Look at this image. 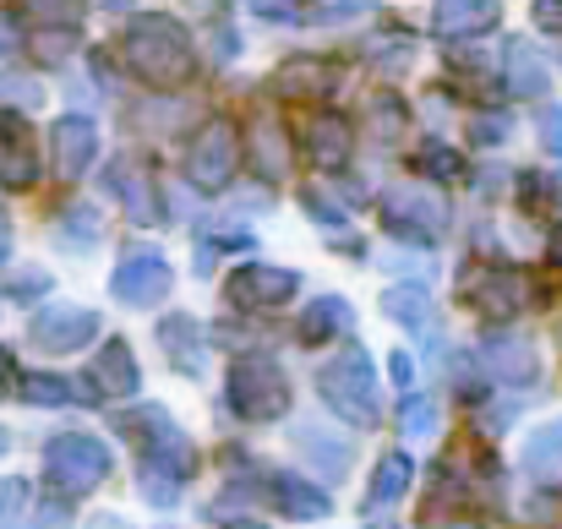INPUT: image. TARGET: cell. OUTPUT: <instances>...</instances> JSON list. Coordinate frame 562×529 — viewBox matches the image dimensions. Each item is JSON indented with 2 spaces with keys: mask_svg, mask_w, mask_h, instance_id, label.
<instances>
[{
  "mask_svg": "<svg viewBox=\"0 0 562 529\" xmlns=\"http://www.w3.org/2000/svg\"><path fill=\"white\" fill-rule=\"evenodd\" d=\"M420 170H426L431 180H453V176H464L459 154H453V148H437V143H431V148H420Z\"/></svg>",
  "mask_w": 562,
  "mask_h": 529,
  "instance_id": "obj_35",
  "label": "cell"
},
{
  "mask_svg": "<svg viewBox=\"0 0 562 529\" xmlns=\"http://www.w3.org/2000/svg\"><path fill=\"white\" fill-rule=\"evenodd\" d=\"M268 503H273L284 519H295V525H317V519L334 514V497L317 492V481H301V475H290V470H273V475H268Z\"/></svg>",
  "mask_w": 562,
  "mask_h": 529,
  "instance_id": "obj_14",
  "label": "cell"
},
{
  "mask_svg": "<svg viewBox=\"0 0 562 529\" xmlns=\"http://www.w3.org/2000/svg\"><path fill=\"white\" fill-rule=\"evenodd\" d=\"M5 448H11V437H5V431H0V453H5Z\"/></svg>",
  "mask_w": 562,
  "mask_h": 529,
  "instance_id": "obj_52",
  "label": "cell"
},
{
  "mask_svg": "<svg viewBox=\"0 0 562 529\" xmlns=\"http://www.w3.org/2000/svg\"><path fill=\"white\" fill-rule=\"evenodd\" d=\"M503 137H508V115H475V121H470V143L497 148Z\"/></svg>",
  "mask_w": 562,
  "mask_h": 529,
  "instance_id": "obj_38",
  "label": "cell"
},
{
  "mask_svg": "<svg viewBox=\"0 0 562 529\" xmlns=\"http://www.w3.org/2000/svg\"><path fill=\"white\" fill-rule=\"evenodd\" d=\"M99 207L93 202H71L66 213H55V240L66 246V251H93L99 246Z\"/></svg>",
  "mask_w": 562,
  "mask_h": 529,
  "instance_id": "obj_26",
  "label": "cell"
},
{
  "mask_svg": "<svg viewBox=\"0 0 562 529\" xmlns=\"http://www.w3.org/2000/svg\"><path fill=\"white\" fill-rule=\"evenodd\" d=\"M536 22L547 33H562V0H536Z\"/></svg>",
  "mask_w": 562,
  "mask_h": 529,
  "instance_id": "obj_43",
  "label": "cell"
},
{
  "mask_svg": "<svg viewBox=\"0 0 562 529\" xmlns=\"http://www.w3.org/2000/svg\"><path fill=\"white\" fill-rule=\"evenodd\" d=\"M27 339H33V350L44 354H77L99 339V317L88 306H44L27 323Z\"/></svg>",
  "mask_w": 562,
  "mask_h": 529,
  "instance_id": "obj_10",
  "label": "cell"
},
{
  "mask_svg": "<svg viewBox=\"0 0 562 529\" xmlns=\"http://www.w3.org/2000/svg\"><path fill=\"white\" fill-rule=\"evenodd\" d=\"M317 393H323V404H328L339 420H350V426H376V420H382L376 365L367 360V350L334 354V360L317 371Z\"/></svg>",
  "mask_w": 562,
  "mask_h": 529,
  "instance_id": "obj_2",
  "label": "cell"
},
{
  "mask_svg": "<svg viewBox=\"0 0 562 529\" xmlns=\"http://www.w3.org/2000/svg\"><path fill=\"white\" fill-rule=\"evenodd\" d=\"M382 218L393 235H409V240H437L448 229V202L431 191V185H393L382 196Z\"/></svg>",
  "mask_w": 562,
  "mask_h": 529,
  "instance_id": "obj_7",
  "label": "cell"
},
{
  "mask_svg": "<svg viewBox=\"0 0 562 529\" xmlns=\"http://www.w3.org/2000/svg\"><path fill=\"white\" fill-rule=\"evenodd\" d=\"M339 334H350V301H339V295L312 301V306H306V317H301V328H295V339H301V345H312V350H323V345H328V339H339Z\"/></svg>",
  "mask_w": 562,
  "mask_h": 529,
  "instance_id": "obj_23",
  "label": "cell"
},
{
  "mask_svg": "<svg viewBox=\"0 0 562 529\" xmlns=\"http://www.w3.org/2000/svg\"><path fill=\"white\" fill-rule=\"evenodd\" d=\"M306 154H312L317 170H345L350 154H356V126H350L345 115H334V110L312 115V126H306Z\"/></svg>",
  "mask_w": 562,
  "mask_h": 529,
  "instance_id": "obj_17",
  "label": "cell"
},
{
  "mask_svg": "<svg viewBox=\"0 0 562 529\" xmlns=\"http://www.w3.org/2000/svg\"><path fill=\"white\" fill-rule=\"evenodd\" d=\"M235 165H240V132H235V121H224V115L202 121L187 148L191 185H196V191H224L229 176H235Z\"/></svg>",
  "mask_w": 562,
  "mask_h": 529,
  "instance_id": "obj_6",
  "label": "cell"
},
{
  "mask_svg": "<svg viewBox=\"0 0 562 529\" xmlns=\"http://www.w3.org/2000/svg\"><path fill=\"white\" fill-rule=\"evenodd\" d=\"M159 345L170 354V365L176 371H202V360H207V334H202V323L196 317H165L159 323Z\"/></svg>",
  "mask_w": 562,
  "mask_h": 529,
  "instance_id": "obj_21",
  "label": "cell"
},
{
  "mask_svg": "<svg viewBox=\"0 0 562 529\" xmlns=\"http://www.w3.org/2000/svg\"><path fill=\"white\" fill-rule=\"evenodd\" d=\"M536 132H541V148L562 159V110H558V104H541V115H536Z\"/></svg>",
  "mask_w": 562,
  "mask_h": 529,
  "instance_id": "obj_37",
  "label": "cell"
},
{
  "mask_svg": "<svg viewBox=\"0 0 562 529\" xmlns=\"http://www.w3.org/2000/svg\"><path fill=\"white\" fill-rule=\"evenodd\" d=\"M558 345H562V328H558Z\"/></svg>",
  "mask_w": 562,
  "mask_h": 529,
  "instance_id": "obj_54",
  "label": "cell"
},
{
  "mask_svg": "<svg viewBox=\"0 0 562 529\" xmlns=\"http://www.w3.org/2000/svg\"><path fill=\"white\" fill-rule=\"evenodd\" d=\"M409 60H415V44H409L404 33H393V38L376 44V66H382V71H404Z\"/></svg>",
  "mask_w": 562,
  "mask_h": 529,
  "instance_id": "obj_36",
  "label": "cell"
},
{
  "mask_svg": "<svg viewBox=\"0 0 562 529\" xmlns=\"http://www.w3.org/2000/svg\"><path fill=\"white\" fill-rule=\"evenodd\" d=\"M224 398L240 420H279L290 409V376L273 354H240L224 376Z\"/></svg>",
  "mask_w": 562,
  "mask_h": 529,
  "instance_id": "obj_3",
  "label": "cell"
},
{
  "mask_svg": "<svg viewBox=\"0 0 562 529\" xmlns=\"http://www.w3.org/2000/svg\"><path fill=\"white\" fill-rule=\"evenodd\" d=\"M251 170H257V180H284L290 176V143H284V126L268 121V115L251 126Z\"/></svg>",
  "mask_w": 562,
  "mask_h": 529,
  "instance_id": "obj_24",
  "label": "cell"
},
{
  "mask_svg": "<svg viewBox=\"0 0 562 529\" xmlns=\"http://www.w3.org/2000/svg\"><path fill=\"white\" fill-rule=\"evenodd\" d=\"M121 55H126V66L148 82V88H187L191 77H196V49H191L187 27L176 22V16H165V11H143V16H132V27H126V38H121Z\"/></svg>",
  "mask_w": 562,
  "mask_h": 529,
  "instance_id": "obj_1",
  "label": "cell"
},
{
  "mask_svg": "<svg viewBox=\"0 0 562 529\" xmlns=\"http://www.w3.org/2000/svg\"><path fill=\"white\" fill-rule=\"evenodd\" d=\"M464 306H475L481 317H519L530 306V284L514 268H470L464 273Z\"/></svg>",
  "mask_w": 562,
  "mask_h": 529,
  "instance_id": "obj_11",
  "label": "cell"
},
{
  "mask_svg": "<svg viewBox=\"0 0 562 529\" xmlns=\"http://www.w3.org/2000/svg\"><path fill=\"white\" fill-rule=\"evenodd\" d=\"M372 529H387V525H372Z\"/></svg>",
  "mask_w": 562,
  "mask_h": 529,
  "instance_id": "obj_55",
  "label": "cell"
},
{
  "mask_svg": "<svg viewBox=\"0 0 562 529\" xmlns=\"http://www.w3.org/2000/svg\"><path fill=\"white\" fill-rule=\"evenodd\" d=\"M71 398H77V387L55 371H27L22 376V404H33V409H66Z\"/></svg>",
  "mask_w": 562,
  "mask_h": 529,
  "instance_id": "obj_30",
  "label": "cell"
},
{
  "mask_svg": "<svg viewBox=\"0 0 562 529\" xmlns=\"http://www.w3.org/2000/svg\"><path fill=\"white\" fill-rule=\"evenodd\" d=\"M503 60H508V93L514 99H547L552 71H547V60H541V49L530 38H514Z\"/></svg>",
  "mask_w": 562,
  "mask_h": 529,
  "instance_id": "obj_20",
  "label": "cell"
},
{
  "mask_svg": "<svg viewBox=\"0 0 562 529\" xmlns=\"http://www.w3.org/2000/svg\"><path fill=\"white\" fill-rule=\"evenodd\" d=\"M104 5H110V11H126V5H132V0H104Z\"/></svg>",
  "mask_w": 562,
  "mask_h": 529,
  "instance_id": "obj_51",
  "label": "cell"
},
{
  "mask_svg": "<svg viewBox=\"0 0 562 529\" xmlns=\"http://www.w3.org/2000/svg\"><path fill=\"white\" fill-rule=\"evenodd\" d=\"M49 148H55V176L82 180L88 165L99 159V126L88 115H60L55 132H49Z\"/></svg>",
  "mask_w": 562,
  "mask_h": 529,
  "instance_id": "obj_12",
  "label": "cell"
},
{
  "mask_svg": "<svg viewBox=\"0 0 562 529\" xmlns=\"http://www.w3.org/2000/svg\"><path fill=\"white\" fill-rule=\"evenodd\" d=\"M437 426H442L437 398H431V393H404V404H398V431H404V442H431Z\"/></svg>",
  "mask_w": 562,
  "mask_h": 529,
  "instance_id": "obj_29",
  "label": "cell"
},
{
  "mask_svg": "<svg viewBox=\"0 0 562 529\" xmlns=\"http://www.w3.org/2000/svg\"><path fill=\"white\" fill-rule=\"evenodd\" d=\"M110 191L121 196V207H126L132 218H159V207H154V185H148V176H137L132 159H121V165L110 170Z\"/></svg>",
  "mask_w": 562,
  "mask_h": 529,
  "instance_id": "obj_28",
  "label": "cell"
},
{
  "mask_svg": "<svg viewBox=\"0 0 562 529\" xmlns=\"http://www.w3.org/2000/svg\"><path fill=\"white\" fill-rule=\"evenodd\" d=\"M295 290H301V273H295V268L246 262V268H229L224 301H229V306H240V312H273V306H284Z\"/></svg>",
  "mask_w": 562,
  "mask_h": 529,
  "instance_id": "obj_9",
  "label": "cell"
},
{
  "mask_svg": "<svg viewBox=\"0 0 562 529\" xmlns=\"http://www.w3.org/2000/svg\"><path fill=\"white\" fill-rule=\"evenodd\" d=\"M301 442H306V453H312V459H317V453L328 459V475H339V470L350 464V459H345V442H334V437H323L317 426H301Z\"/></svg>",
  "mask_w": 562,
  "mask_h": 529,
  "instance_id": "obj_33",
  "label": "cell"
},
{
  "mask_svg": "<svg viewBox=\"0 0 562 529\" xmlns=\"http://www.w3.org/2000/svg\"><path fill=\"white\" fill-rule=\"evenodd\" d=\"M558 202H562V176H558Z\"/></svg>",
  "mask_w": 562,
  "mask_h": 529,
  "instance_id": "obj_53",
  "label": "cell"
},
{
  "mask_svg": "<svg viewBox=\"0 0 562 529\" xmlns=\"http://www.w3.org/2000/svg\"><path fill=\"white\" fill-rule=\"evenodd\" d=\"M11 38H16V33H11V22H5V16H0V55H5V49H11Z\"/></svg>",
  "mask_w": 562,
  "mask_h": 529,
  "instance_id": "obj_46",
  "label": "cell"
},
{
  "mask_svg": "<svg viewBox=\"0 0 562 529\" xmlns=\"http://www.w3.org/2000/svg\"><path fill=\"white\" fill-rule=\"evenodd\" d=\"M382 317L387 323H398V328H409V334H426L431 328V295L420 290V284H393V290H382Z\"/></svg>",
  "mask_w": 562,
  "mask_h": 529,
  "instance_id": "obj_25",
  "label": "cell"
},
{
  "mask_svg": "<svg viewBox=\"0 0 562 529\" xmlns=\"http://www.w3.org/2000/svg\"><path fill=\"white\" fill-rule=\"evenodd\" d=\"M339 88V66L317 60V55H295L273 71V93L279 99H295V104H312V99H328Z\"/></svg>",
  "mask_w": 562,
  "mask_h": 529,
  "instance_id": "obj_15",
  "label": "cell"
},
{
  "mask_svg": "<svg viewBox=\"0 0 562 529\" xmlns=\"http://www.w3.org/2000/svg\"><path fill=\"white\" fill-rule=\"evenodd\" d=\"M22 5H27V16H38V22H49V27H71L88 0H22Z\"/></svg>",
  "mask_w": 562,
  "mask_h": 529,
  "instance_id": "obj_32",
  "label": "cell"
},
{
  "mask_svg": "<svg viewBox=\"0 0 562 529\" xmlns=\"http://www.w3.org/2000/svg\"><path fill=\"white\" fill-rule=\"evenodd\" d=\"M481 365L486 376L508 382V387H530L541 376V360H536V345L519 339V334H486L481 339Z\"/></svg>",
  "mask_w": 562,
  "mask_h": 529,
  "instance_id": "obj_13",
  "label": "cell"
},
{
  "mask_svg": "<svg viewBox=\"0 0 562 529\" xmlns=\"http://www.w3.org/2000/svg\"><path fill=\"white\" fill-rule=\"evenodd\" d=\"M229 529H262L257 519H229Z\"/></svg>",
  "mask_w": 562,
  "mask_h": 529,
  "instance_id": "obj_50",
  "label": "cell"
},
{
  "mask_svg": "<svg viewBox=\"0 0 562 529\" xmlns=\"http://www.w3.org/2000/svg\"><path fill=\"white\" fill-rule=\"evenodd\" d=\"M93 393H104V398H132L137 387H143V371H137V360H132V345L126 339H104L99 354H93Z\"/></svg>",
  "mask_w": 562,
  "mask_h": 529,
  "instance_id": "obj_18",
  "label": "cell"
},
{
  "mask_svg": "<svg viewBox=\"0 0 562 529\" xmlns=\"http://www.w3.org/2000/svg\"><path fill=\"white\" fill-rule=\"evenodd\" d=\"M306 213H312L317 224H334V229H345V213H339V207H334L323 191H306Z\"/></svg>",
  "mask_w": 562,
  "mask_h": 529,
  "instance_id": "obj_40",
  "label": "cell"
},
{
  "mask_svg": "<svg viewBox=\"0 0 562 529\" xmlns=\"http://www.w3.org/2000/svg\"><path fill=\"white\" fill-rule=\"evenodd\" d=\"M176 492H181V475H165V470H143V497L154 508H176Z\"/></svg>",
  "mask_w": 562,
  "mask_h": 529,
  "instance_id": "obj_34",
  "label": "cell"
},
{
  "mask_svg": "<svg viewBox=\"0 0 562 529\" xmlns=\"http://www.w3.org/2000/svg\"><path fill=\"white\" fill-rule=\"evenodd\" d=\"M497 16H503L497 0H437V11H431L442 38H475V33L497 27Z\"/></svg>",
  "mask_w": 562,
  "mask_h": 529,
  "instance_id": "obj_19",
  "label": "cell"
},
{
  "mask_svg": "<svg viewBox=\"0 0 562 529\" xmlns=\"http://www.w3.org/2000/svg\"><path fill=\"white\" fill-rule=\"evenodd\" d=\"M33 49H38V60H66V55H71V27H60V33H38Z\"/></svg>",
  "mask_w": 562,
  "mask_h": 529,
  "instance_id": "obj_39",
  "label": "cell"
},
{
  "mask_svg": "<svg viewBox=\"0 0 562 529\" xmlns=\"http://www.w3.org/2000/svg\"><path fill=\"white\" fill-rule=\"evenodd\" d=\"M110 290H115L121 306H137L143 312V306H159L176 290V268L159 251H126L121 268L110 273Z\"/></svg>",
  "mask_w": 562,
  "mask_h": 529,
  "instance_id": "obj_8",
  "label": "cell"
},
{
  "mask_svg": "<svg viewBox=\"0 0 562 529\" xmlns=\"http://www.w3.org/2000/svg\"><path fill=\"white\" fill-rule=\"evenodd\" d=\"M121 431H132L137 437V459H143V470H165V475H181L187 481L191 475V442H187V431L159 409V404H143L137 415H126L121 420Z\"/></svg>",
  "mask_w": 562,
  "mask_h": 529,
  "instance_id": "obj_5",
  "label": "cell"
},
{
  "mask_svg": "<svg viewBox=\"0 0 562 529\" xmlns=\"http://www.w3.org/2000/svg\"><path fill=\"white\" fill-rule=\"evenodd\" d=\"M387 371H393V382H398V387H409V382H415V354H393V365H387Z\"/></svg>",
  "mask_w": 562,
  "mask_h": 529,
  "instance_id": "obj_45",
  "label": "cell"
},
{
  "mask_svg": "<svg viewBox=\"0 0 562 529\" xmlns=\"http://www.w3.org/2000/svg\"><path fill=\"white\" fill-rule=\"evenodd\" d=\"M110 470H115L110 448H104L99 437H88V431H60V437H49V448H44V475H49V486L66 492V497L93 492L99 481H110Z\"/></svg>",
  "mask_w": 562,
  "mask_h": 529,
  "instance_id": "obj_4",
  "label": "cell"
},
{
  "mask_svg": "<svg viewBox=\"0 0 562 529\" xmlns=\"http://www.w3.org/2000/svg\"><path fill=\"white\" fill-rule=\"evenodd\" d=\"M525 470H530L536 481L562 475V420H547V426L530 431V442H525Z\"/></svg>",
  "mask_w": 562,
  "mask_h": 529,
  "instance_id": "obj_27",
  "label": "cell"
},
{
  "mask_svg": "<svg viewBox=\"0 0 562 529\" xmlns=\"http://www.w3.org/2000/svg\"><path fill=\"white\" fill-rule=\"evenodd\" d=\"M5 257H11V235L0 229V262H5Z\"/></svg>",
  "mask_w": 562,
  "mask_h": 529,
  "instance_id": "obj_49",
  "label": "cell"
},
{
  "mask_svg": "<svg viewBox=\"0 0 562 529\" xmlns=\"http://www.w3.org/2000/svg\"><path fill=\"white\" fill-rule=\"evenodd\" d=\"M552 262L562 268V229H552Z\"/></svg>",
  "mask_w": 562,
  "mask_h": 529,
  "instance_id": "obj_48",
  "label": "cell"
},
{
  "mask_svg": "<svg viewBox=\"0 0 562 529\" xmlns=\"http://www.w3.org/2000/svg\"><path fill=\"white\" fill-rule=\"evenodd\" d=\"M409 481H415V459H409L404 448L382 453V464L372 470V486H367V508H372V514L393 508V503L409 492Z\"/></svg>",
  "mask_w": 562,
  "mask_h": 529,
  "instance_id": "obj_22",
  "label": "cell"
},
{
  "mask_svg": "<svg viewBox=\"0 0 562 529\" xmlns=\"http://www.w3.org/2000/svg\"><path fill=\"white\" fill-rule=\"evenodd\" d=\"M404 99H393V93H382L372 99V115H367V132H372L376 143H404Z\"/></svg>",
  "mask_w": 562,
  "mask_h": 529,
  "instance_id": "obj_31",
  "label": "cell"
},
{
  "mask_svg": "<svg viewBox=\"0 0 562 529\" xmlns=\"http://www.w3.org/2000/svg\"><path fill=\"white\" fill-rule=\"evenodd\" d=\"M38 180V154H33V137L16 115L0 110V185L5 191H27Z\"/></svg>",
  "mask_w": 562,
  "mask_h": 529,
  "instance_id": "obj_16",
  "label": "cell"
},
{
  "mask_svg": "<svg viewBox=\"0 0 562 529\" xmlns=\"http://www.w3.org/2000/svg\"><path fill=\"white\" fill-rule=\"evenodd\" d=\"M251 11L279 16V22H301V5H295V0H251Z\"/></svg>",
  "mask_w": 562,
  "mask_h": 529,
  "instance_id": "obj_42",
  "label": "cell"
},
{
  "mask_svg": "<svg viewBox=\"0 0 562 529\" xmlns=\"http://www.w3.org/2000/svg\"><path fill=\"white\" fill-rule=\"evenodd\" d=\"M27 508V486L22 481H5L0 486V519H11V514H22Z\"/></svg>",
  "mask_w": 562,
  "mask_h": 529,
  "instance_id": "obj_41",
  "label": "cell"
},
{
  "mask_svg": "<svg viewBox=\"0 0 562 529\" xmlns=\"http://www.w3.org/2000/svg\"><path fill=\"white\" fill-rule=\"evenodd\" d=\"M5 387H11V360L0 354V393H5Z\"/></svg>",
  "mask_w": 562,
  "mask_h": 529,
  "instance_id": "obj_47",
  "label": "cell"
},
{
  "mask_svg": "<svg viewBox=\"0 0 562 529\" xmlns=\"http://www.w3.org/2000/svg\"><path fill=\"white\" fill-rule=\"evenodd\" d=\"M0 93H16V104H38V88L22 77H0Z\"/></svg>",
  "mask_w": 562,
  "mask_h": 529,
  "instance_id": "obj_44",
  "label": "cell"
}]
</instances>
